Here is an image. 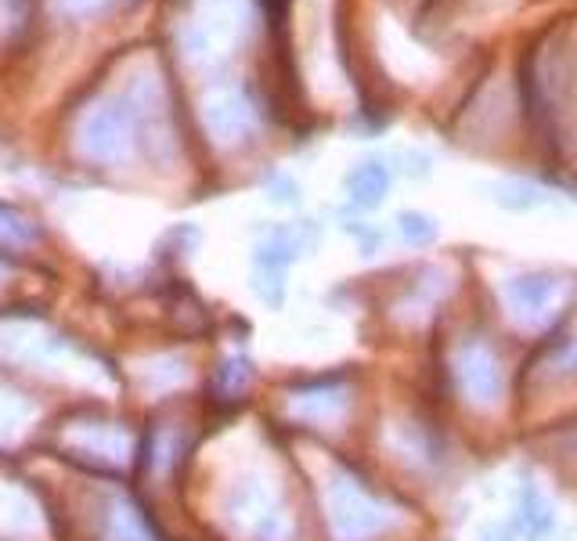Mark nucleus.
<instances>
[{
    "label": "nucleus",
    "mask_w": 577,
    "mask_h": 541,
    "mask_svg": "<svg viewBox=\"0 0 577 541\" xmlns=\"http://www.w3.org/2000/svg\"><path fill=\"white\" fill-rule=\"evenodd\" d=\"M37 242V228L29 225L19 209H11L8 203H0V245H33Z\"/></svg>",
    "instance_id": "13"
},
{
    "label": "nucleus",
    "mask_w": 577,
    "mask_h": 541,
    "mask_svg": "<svg viewBox=\"0 0 577 541\" xmlns=\"http://www.w3.org/2000/svg\"><path fill=\"white\" fill-rule=\"evenodd\" d=\"M242 33H245V15L235 0H206L181 29V44L188 62H195L199 69H209L235 55Z\"/></svg>",
    "instance_id": "2"
},
{
    "label": "nucleus",
    "mask_w": 577,
    "mask_h": 541,
    "mask_svg": "<svg viewBox=\"0 0 577 541\" xmlns=\"http://www.w3.org/2000/svg\"><path fill=\"white\" fill-rule=\"evenodd\" d=\"M560 369H567V372H574V369H577V336H574L570 344H567V350H563Z\"/></svg>",
    "instance_id": "18"
},
{
    "label": "nucleus",
    "mask_w": 577,
    "mask_h": 541,
    "mask_svg": "<svg viewBox=\"0 0 577 541\" xmlns=\"http://www.w3.org/2000/svg\"><path fill=\"white\" fill-rule=\"evenodd\" d=\"M105 541H156V538H152L145 516L137 513V505L120 502V505H112L109 524H105Z\"/></svg>",
    "instance_id": "9"
},
{
    "label": "nucleus",
    "mask_w": 577,
    "mask_h": 541,
    "mask_svg": "<svg viewBox=\"0 0 577 541\" xmlns=\"http://www.w3.org/2000/svg\"><path fill=\"white\" fill-rule=\"evenodd\" d=\"M101 4H109V0H55V8L62 11V15H91V11H98Z\"/></svg>",
    "instance_id": "17"
},
{
    "label": "nucleus",
    "mask_w": 577,
    "mask_h": 541,
    "mask_svg": "<svg viewBox=\"0 0 577 541\" xmlns=\"http://www.w3.org/2000/svg\"><path fill=\"white\" fill-rule=\"evenodd\" d=\"M390 181H394L390 167H386L383 159H364L347 173L344 188L358 209H375L386 199V192H390Z\"/></svg>",
    "instance_id": "7"
},
{
    "label": "nucleus",
    "mask_w": 577,
    "mask_h": 541,
    "mask_svg": "<svg viewBox=\"0 0 577 541\" xmlns=\"http://www.w3.org/2000/svg\"><path fill=\"white\" fill-rule=\"evenodd\" d=\"M560 292H563L560 278L545 275V270H527V275H516L505 281V303H509L516 322H527V325L545 322L552 308H556Z\"/></svg>",
    "instance_id": "6"
},
{
    "label": "nucleus",
    "mask_w": 577,
    "mask_h": 541,
    "mask_svg": "<svg viewBox=\"0 0 577 541\" xmlns=\"http://www.w3.org/2000/svg\"><path fill=\"white\" fill-rule=\"evenodd\" d=\"M455 380L458 390L473 408H498L505 397V369L484 339H466L455 354Z\"/></svg>",
    "instance_id": "4"
},
{
    "label": "nucleus",
    "mask_w": 577,
    "mask_h": 541,
    "mask_svg": "<svg viewBox=\"0 0 577 541\" xmlns=\"http://www.w3.org/2000/svg\"><path fill=\"white\" fill-rule=\"evenodd\" d=\"M297 416L300 419H311V422H328L336 416H344L347 408V394L344 390H322V394H303L297 397Z\"/></svg>",
    "instance_id": "10"
},
{
    "label": "nucleus",
    "mask_w": 577,
    "mask_h": 541,
    "mask_svg": "<svg viewBox=\"0 0 577 541\" xmlns=\"http://www.w3.org/2000/svg\"><path fill=\"white\" fill-rule=\"evenodd\" d=\"M491 199L505 209H534L545 203V195H541L538 184H527V181H498L491 184Z\"/></svg>",
    "instance_id": "12"
},
{
    "label": "nucleus",
    "mask_w": 577,
    "mask_h": 541,
    "mask_svg": "<svg viewBox=\"0 0 577 541\" xmlns=\"http://www.w3.org/2000/svg\"><path fill=\"white\" fill-rule=\"evenodd\" d=\"M328 527L336 541H372L394 524V509L372 491H364L354 477H336L328 484Z\"/></svg>",
    "instance_id": "3"
},
{
    "label": "nucleus",
    "mask_w": 577,
    "mask_h": 541,
    "mask_svg": "<svg viewBox=\"0 0 577 541\" xmlns=\"http://www.w3.org/2000/svg\"><path fill=\"white\" fill-rule=\"evenodd\" d=\"M137 145V123L123 98H101L80 116L76 148L80 156L101 167H116L134 156Z\"/></svg>",
    "instance_id": "1"
},
{
    "label": "nucleus",
    "mask_w": 577,
    "mask_h": 541,
    "mask_svg": "<svg viewBox=\"0 0 577 541\" xmlns=\"http://www.w3.org/2000/svg\"><path fill=\"white\" fill-rule=\"evenodd\" d=\"M203 123L217 145H239L256 134V109L245 91L224 87L203 101Z\"/></svg>",
    "instance_id": "5"
},
{
    "label": "nucleus",
    "mask_w": 577,
    "mask_h": 541,
    "mask_svg": "<svg viewBox=\"0 0 577 541\" xmlns=\"http://www.w3.org/2000/svg\"><path fill=\"white\" fill-rule=\"evenodd\" d=\"M267 203L275 206H297L300 203V184L289 178V173H271L267 178Z\"/></svg>",
    "instance_id": "16"
},
{
    "label": "nucleus",
    "mask_w": 577,
    "mask_h": 541,
    "mask_svg": "<svg viewBox=\"0 0 577 541\" xmlns=\"http://www.w3.org/2000/svg\"><path fill=\"white\" fill-rule=\"evenodd\" d=\"M253 380V364L245 361V358H228L220 364V372H217V383H220V390L224 394H242L245 390V383Z\"/></svg>",
    "instance_id": "14"
},
{
    "label": "nucleus",
    "mask_w": 577,
    "mask_h": 541,
    "mask_svg": "<svg viewBox=\"0 0 577 541\" xmlns=\"http://www.w3.org/2000/svg\"><path fill=\"white\" fill-rule=\"evenodd\" d=\"M397 235L408 245L422 250V245L437 242L441 228H437V220H433L430 214H422V209H400V214H397Z\"/></svg>",
    "instance_id": "11"
},
{
    "label": "nucleus",
    "mask_w": 577,
    "mask_h": 541,
    "mask_svg": "<svg viewBox=\"0 0 577 541\" xmlns=\"http://www.w3.org/2000/svg\"><path fill=\"white\" fill-rule=\"evenodd\" d=\"M253 289H256V297L267 303V308L278 311L281 303H286V275H281V270H256Z\"/></svg>",
    "instance_id": "15"
},
{
    "label": "nucleus",
    "mask_w": 577,
    "mask_h": 541,
    "mask_svg": "<svg viewBox=\"0 0 577 541\" xmlns=\"http://www.w3.org/2000/svg\"><path fill=\"white\" fill-rule=\"evenodd\" d=\"M513 520H516V531H520L527 541H541L552 534V527H556V513H552V505L541 498V491L524 488Z\"/></svg>",
    "instance_id": "8"
}]
</instances>
